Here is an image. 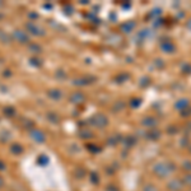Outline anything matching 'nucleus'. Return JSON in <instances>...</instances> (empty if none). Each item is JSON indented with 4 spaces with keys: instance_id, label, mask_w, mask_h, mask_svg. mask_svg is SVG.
<instances>
[{
    "instance_id": "obj_5",
    "label": "nucleus",
    "mask_w": 191,
    "mask_h": 191,
    "mask_svg": "<svg viewBox=\"0 0 191 191\" xmlns=\"http://www.w3.org/2000/svg\"><path fill=\"white\" fill-rule=\"evenodd\" d=\"M183 168H186L189 173H191V162H185V163H183Z\"/></svg>"
},
{
    "instance_id": "obj_7",
    "label": "nucleus",
    "mask_w": 191,
    "mask_h": 191,
    "mask_svg": "<svg viewBox=\"0 0 191 191\" xmlns=\"http://www.w3.org/2000/svg\"><path fill=\"white\" fill-rule=\"evenodd\" d=\"M189 191H191V190H189Z\"/></svg>"
},
{
    "instance_id": "obj_4",
    "label": "nucleus",
    "mask_w": 191,
    "mask_h": 191,
    "mask_svg": "<svg viewBox=\"0 0 191 191\" xmlns=\"http://www.w3.org/2000/svg\"><path fill=\"white\" fill-rule=\"evenodd\" d=\"M144 191H158V190L153 183H148V185L144 186Z\"/></svg>"
},
{
    "instance_id": "obj_1",
    "label": "nucleus",
    "mask_w": 191,
    "mask_h": 191,
    "mask_svg": "<svg viewBox=\"0 0 191 191\" xmlns=\"http://www.w3.org/2000/svg\"><path fill=\"white\" fill-rule=\"evenodd\" d=\"M153 172L158 176V177H167L171 173L175 172V164L169 163V162H159L153 167Z\"/></svg>"
},
{
    "instance_id": "obj_3",
    "label": "nucleus",
    "mask_w": 191,
    "mask_h": 191,
    "mask_svg": "<svg viewBox=\"0 0 191 191\" xmlns=\"http://www.w3.org/2000/svg\"><path fill=\"white\" fill-rule=\"evenodd\" d=\"M182 183H185L186 186H190L191 187V173H186L185 176H183Z\"/></svg>"
},
{
    "instance_id": "obj_2",
    "label": "nucleus",
    "mask_w": 191,
    "mask_h": 191,
    "mask_svg": "<svg viewBox=\"0 0 191 191\" xmlns=\"http://www.w3.org/2000/svg\"><path fill=\"white\" fill-rule=\"evenodd\" d=\"M181 186H182V181H180V180H172L168 183V189L171 191H180Z\"/></svg>"
},
{
    "instance_id": "obj_6",
    "label": "nucleus",
    "mask_w": 191,
    "mask_h": 191,
    "mask_svg": "<svg viewBox=\"0 0 191 191\" xmlns=\"http://www.w3.org/2000/svg\"><path fill=\"white\" fill-rule=\"evenodd\" d=\"M190 22H191V20H190ZM189 26H191V23H190V24H189Z\"/></svg>"
}]
</instances>
